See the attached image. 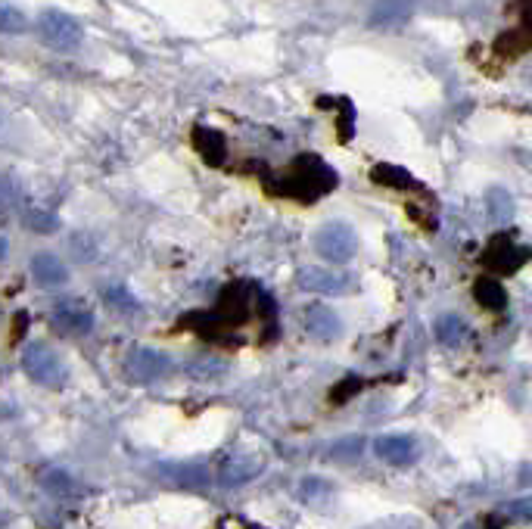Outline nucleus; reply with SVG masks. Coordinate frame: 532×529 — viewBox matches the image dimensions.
Masks as SVG:
<instances>
[{
	"mask_svg": "<svg viewBox=\"0 0 532 529\" xmlns=\"http://www.w3.org/2000/svg\"><path fill=\"white\" fill-rule=\"evenodd\" d=\"M22 371L32 377L35 383L47 386V389H60L69 380V368L66 361L56 355L47 343H28L22 352Z\"/></svg>",
	"mask_w": 532,
	"mask_h": 529,
	"instance_id": "7ed1b4c3",
	"label": "nucleus"
},
{
	"mask_svg": "<svg viewBox=\"0 0 532 529\" xmlns=\"http://www.w3.org/2000/svg\"><path fill=\"white\" fill-rule=\"evenodd\" d=\"M193 147L209 165H221L224 156H228V141H224V134L215 131V128H196L193 131Z\"/></svg>",
	"mask_w": 532,
	"mask_h": 529,
	"instance_id": "4468645a",
	"label": "nucleus"
},
{
	"mask_svg": "<svg viewBox=\"0 0 532 529\" xmlns=\"http://www.w3.org/2000/svg\"><path fill=\"white\" fill-rule=\"evenodd\" d=\"M302 327H305L308 337H315L321 343H330V340H336L343 333L340 315H336L330 305H321V302L305 305V309H302Z\"/></svg>",
	"mask_w": 532,
	"mask_h": 529,
	"instance_id": "6e6552de",
	"label": "nucleus"
},
{
	"mask_svg": "<svg viewBox=\"0 0 532 529\" xmlns=\"http://www.w3.org/2000/svg\"><path fill=\"white\" fill-rule=\"evenodd\" d=\"M508 517H517L520 523H529L532 520V501L529 498H517L514 505L508 508Z\"/></svg>",
	"mask_w": 532,
	"mask_h": 529,
	"instance_id": "bb28decb",
	"label": "nucleus"
},
{
	"mask_svg": "<svg viewBox=\"0 0 532 529\" xmlns=\"http://www.w3.org/2000/svg\"><path fill=\"white\" fill-rule=\"evenodd\" d=\"M433 330H436V340L442 346H448V349L461 346L467 340V333H470V327H467V321L461 315H439Z\"/></svg>",
	"mask_w": 532,
	"mask_h": 529,
	"instance_id": "2eb2a0df",
	"label": "nucleus"
},
{
	"mask_svg": "<svg viewBox=\"0 0 532 529\" xmlns=\"http://www.w3.org/2000/svg\"><path fill=\"white\" fill-rule=\"evenodd\" d=\"M489 215L495 225H504V221H511L514 215V200H511V193H504V190H489Z\"/></svg>",
	"mask_w": 532,
	"mask_h": 529,
	"instance_id": "4be33fe9",
	"label": "nucleus"
},
{
	"mask_svg": "<svg viewBox=\"0 0 532 529\" xmlns=\"http://www.w3.org/2000/svg\"><path fill=\"white\" fill-rule=\"evenodd\" d=\"M10 197H13V184H10V178L0 175V203H10Z\"/></svg>",
	"mask_w": 532,
	"mask_h": 529,
	"instance_id": "cd10ccee",
	"label": "nucleus"
},
{
	"mask_svg": "<svg viewBox=\"0 0 532 529\" xmlns=\"http://www.w3.org/2000/svg\"><path fill=\"white\" fill-rule=\"evenodd\" d=\"M371 178L377 181V184H386V187H399V190H408V187H417V181L405 172V169H399V165H377V169L371 172Z\"/></svg>",
	"mask_w": 532,
	"mask_h": 529,
	"instance_id": "aec40b11",
	"label": "nucleus"
},
{
	"mask_svg": "<svg viewBox=\"0 0 532 529\" xmlns=\"http://www.w3.org/2000/svg\"><path fill=\"white\" fill-rule=\"evenodd\" d=\"M28 16L16 7V4H7V0H0V35H22L28 32Z\"/></svg>",
	"mask_w": 532,
	"mask_h": 529,
	"instance_id": "6ab92c4d",
	"label": "nucleus"
},
{
	"mask_svg": "<svg viewBox=\"0 0 532 529\" xmlns=\"http://www.w3.org/2000/svg\"><path fill=\"white\" fill-rule=\"evenodd\" d=\"M28 268H32L35 284H38V287H47V290L63 287V284L69 281V268H66V262H63L60 256H53V253H38Z\"/></svg>",
	"mask_w": 532,
	"mask_h": 529,
	"instance_id": "f8f14e48",
	"label": "nucleus"
},
{
	"mask_svg": "<svg viewBox=\"0 0 532 529\" xmlns=\"http://www.w3.org/2000/svg\"><path fill=\"white\" fill-rule=\"evenodd\" d=\"M28 225H32V231L50 234V231H56V218L44 215V212H32V215H28Z\"/></svg>",
	"mask_w": 532,
	"mask_h": 529,
	"instance_id": "a878e982",
	"label": "nucleus"
},
{
	"mask_svg": "<svg viewBox=\"0 0 532 529\" xmlns=\"http://www.w3.org/2000/svg\"><path fill=\"white\" fill-rule=\"evenodd\" d=\"M196 380H218L228 374V361H221L215 355H203L200 361H193V365L187 368Z\"/></svg>",
	"mask_w": 532,
	"mask_h": 529,
	"instance_id": "412c9836",
	"label": "nucleus"
},
{
	"mask_svg": "<svg viewBox=\"0 0 532 529\" xmlns=\"http://www.w3.org/2000/svg\"><path fill=\"white\" fill-rule=\"evenodd\" d=\"M38 483H41V489H44L47 495H53V498H69V495L78 492V486H75V480H72V473H66L63 467H44L41 477H38Z\"/></svg>",
	"mask_w": 532,
	"mask_h": 529,
	"instance_id": "f3484780",
	"label": "nucleus"
},
{
	"mask_svg": "<svg viewBox=\"0 0 532 529\" xmlns=\"http://www.w3.org/2000/svg\"><path fill=\"white\" fill-rule=\"evenodd\" d=\"M414 16V0H374V7L368 13V22L374 29H402L405 22Z\"/></svg>",
	"mask_w": 532,
	"mask_h": 529,
	"instance_id": "9b49d317",
	"label": "nucleus"
},
{
	"mask_svg": "<svg viewBox=\"0 0 532 529\" xmlns=\"http://www.w3.org/2000/svg\"><path fill=\"white\" fill-rule=\"evenodd\" d=\"M7 249H10L7 237H0V259H4V256H7Z\"/></svg>",
	"mask_w": 532,
	"mask_h": 529,
	"instance_id": "c85d7f7f",
	"label": "nucleus"
},
{
	"mask_svg": "<svg viewBox=\"0 0 532 529\" xmlns=\"http://www.w3.org/2000/svg\"><path fill=\"white\" fill-rule=\"evenodd\" d=\"M91 234H75L72 240H69V246H72V256L78 259V262H94L97 259V249H91Z\"/></svg>",
	"mask_w": 532,
	"mask_h": 529,
	"instance_id": "393cba45",
	"label": "nucleus"
},
{
	"mask_svg": "<svg viewBox=\"0 0 532 529\" xmlns=\"http://www.w3.org/2000/svg\"><path fill=\"white\" fill-rule=\"evenodd\" d=\"M265 464H268L265 452H228L215 470V480L224 489L246 486L259 477V473L265 470Z\"/></svg>",
	"mask_w": 532,
	"mask_h": 529,
	"instance_id": "39448f33",
	"label": "nucleus"
},
{
	"mask_svg": "<svg viewBox=\"0 0 532 529\" xmlns=\"http://www.w3.org/2000/svg\"><path fill=\"white\" fill-rule=\"evenodd\" d=\"M361 529H424V520L414 517V514H392V517H383V520H374Z\"/></svg>",
	"mask_w": 532,
	"mask_h": 529,
	"instance_id": "b1692460",
	"label": "nucleus"
},
{
	"mask_svg": "<svg viewBox=\"0 0 532 529\" xmlns=\"http://www.w3.org/2000/svg\"><path fill=\"white\" fill-rule=\"evenodd\" d=\"M50 318H53V324L60 327L63 333H91L94 330V312L81 299H75V296L56 302Z\"/></svg>",
	"mask_w": 532,
	"mask_h": 529,
	"instance_id": "1a4fd4ad",
	"label": "nucleus"
},
{
	"mask_svg": "<svg viewBox=\"0 0 532 529\" xmlns=\"http://www.w3.org/2000/svg\"><path fill=\"white\" fill-rule=\"evenodd\" d=\"M374 452L380 461L392 464V467H408L420 458V445L414 436H405V433H392V436H380L374 442Z\"/></svg>",
	"mask_w": 532,
	"mask_h": 529,
	"instance_id": "9d476101",
	"label": "nucleus"
},
{
	"mask_svg": "<svg viewBox=\"0 0 532 529\" xmlns=\"http://www.w3.org/2000/svg\"><path fill=\"white\" fill-rule=\"evenodd\" d=\"M299 287L308 290V293H321V296H343L352 290V277L349 274H340L333 268H321V265H308L299 271Z\"/></svg>",
	"mask_w": 532,
	"mask_h": 529,
	"instance_id": "0eeeda50",
	"label": "nucleus"
},
{
	"mask_svg": "<svg viewBox=\"0 0 532 529\" xmlns=\"http://www.w3.org/2000/svg\"><path fill=\"white\" fill-rule=\"evenodd\" d=\"M103 299H106V305H112L116 312H125V315H134L140 305H137V299L125 290V287H109V290H103Z\"/></svg>",
	"mask_w": 532,
	"mask_h": 529,
	"instance_id": "5701e85b",
	"label": "nucleus"
},
{
	"mask_svg": "<svg viewBox=\"0 0 532 529\" xmlns=\"http://www.w3.org/2000/svg\"><path fill=\"white\" fill-rule=\"evenodd\" d=\"M168 371H172V355L162 349L137 346L125 358V377L131 383H153V380L168 377Z\"/></svg>",
	"mask_w": 532,
	"mask_h": 529,
	"instance_id": "423d86ee",
	"label": "nucleus"
},
{
	"mask_svg": "<svg viewBox=\"0 0 532 529\" xmlns=\"http://www.w3.org/2000/svg\"><path fill=\"white\" fill-rule=\"evenodd\" d=\"M473 296L489 312L508 309V290H504L501 281H495V277H480V281H476V287H473Z\"/></svg>",
	"mask_w": 532,
	"mask_h": 529,
	"instance_id": "dca6fc26",
	"label": "nucleus"
},
{
	"mask_svg": "<svg viewBox=\"0 0 532 529\" xmlns=\"http://www.w3.org/2000/svg\"><path fill=\"white\" fill-rule=\"evenodd\" d=\"M336 187V172L318 156H299L293 162V169L287 175V181L280 184L284 193H293L299 200H318L321 193Z\"/></svg>",
	"mask_w": 532,
	"mask_h": 529,
	"instance_id": "f257e3e1",
	"label": "nucleus"
},
{
	"mask_svg": "<svg viewBox=\"0 0 532 529\" xmlns=\"http://www.w3.org/2000/svg\"><path fill=\"white\" fill-rule=\"evenodd\" d=\"M38 35L50 50L72 53L84 44V25L66 10L47 7L38 13Z\"/></svg>",
	"mask_w": 532,
	"mask_h": 529,
	"instance_id": "f03ea898",
	"label": "nucleus"
},
{
	"mask_svg": "<svg viewBox=\"0 0 532 529\" xmlns=\"http://www.w3.org/2000/svg\"><path fill=\"white\" fill-rule=\"evenodd\" d=\"M526 259H529V249L514 246L511 240H504V237L489 246V256H486V262H489L498 274H514Z\"/></svg>",
	"mask_w": 532,
	"mask_h": 529,
	"instance_id": "ddd939ff",
	"label": "nucleus"
},
{
	"mask_svg": "<svg viewBox=\"0 0 532 529\" xmlns=\"http://www.w3.org/2000/svg\"><path fill=\"white\" fill-rule=\"evenodd\" d=\"M364 445H368V439H364V436H343L327 449V458L336 461V464H352V461H358L364 455Z\"/></svg>",
	"mask_w": 532,
	"mask_h": 529,
	"instance_id": "a211bd4d",
	"label": "nucleus"
},
{
	"mask_svg": "<svg viewBox=\"0 0 532 529\" xmlns=\"http://www.w3.org/2000/svg\"><path fill=\"white\" fill-rule=\"evenodd\" d=\"M315 253L333 265H346L358 253V234L346 221H327V225L315 234Z\"/></svg>",
	"mask_w": 532,
	"mask_h": 529,
	"instance_id": "20e7f679",
	"label": "nucleus"
}]
</instances>
